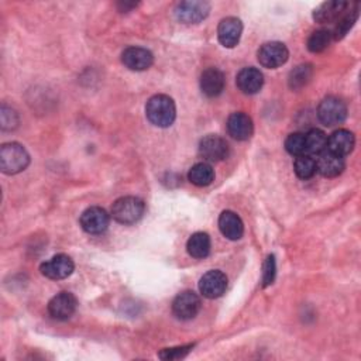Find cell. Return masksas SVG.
<instances>
[{"instance_id": "cb8c5ba5", "label": "cell", "mask_w": 361, "mask_h": 361, "mask_svg": "<svg viewBox=\"0 0 361 361\" xmlns=\"http://www.w3.org/2000/svg\"><path fill=\"white\" fill-rule=\"evenodd\" d=\"M357 19H358V5L354 3V8H351V5H350L348 9L337 19V24H336L335 30L332 31L333 40H342L350 31V29L354 26Z\"/></svg>"}, {"instance_id": "2e32d148", "label": "cell", "mask_w": 361, "mask_h": 361, "mask_svg": "<svg viewBox=\"0 0 361 361\" xmlns=\"http://www.w3.org/2000/svg\"><path fill=\"white\" fill-rule=\"evenodd\" d=\"M225 85H226L225 75L218 68L204 70L200 77V90L208 97L219 96L225 89Z\"/></svg>"}, {"instance_id": "4fadbf2b", "label": "cell", "mask_w": 361, "mask_h": 361, "mask_svg": "<svg viewBox=\"0 0 361 361\" xmlns=\"http://www.w3.org/2000/svg\"><path fill=\"white\" fill-rule=\"evenodd\" d=\"M122 63L130 71H145L154 63V56L151 51L143 47H129L123 51Z\"/></svg>"}, {"instance_id": "44dd1931", "label": "cell", "mask_w": 361, "mask_h": 361, "mask_svg": "<svg viewBox=\"0 0 361 361\" xmlns=\"http://www.w3.org/2000/svg\"><path fill=\"white\" fill-rule=\"evenodd\" d=\"M219 229L222 234L229 240H239L243 237L244 225L240 216L232 211H225L219 216Z\"/></svg>"}, {"instance_id": "8fae6325", "label": "cell", "mask_w": 361, "mask_h": 361, "mask_svg": "<svg viewBox=\"0 0 361 361\" xmlns=\"http://www.w3.org/2000/svg\"><path fill=\"white\" fill-rule=\"evenodd\" d=\"M211 5L208 2H182L175 9V16L181 23L198 24L208 17Z\"/></svg>"}, {"instance_id": "f1b7e54d", "label": "cell", "mask_w": 361, "mask_h": 361, "mask_svg": "<svg viewBox=\"0 0 361 361\" xmlns=\"http://www.w3.org/2000/svg\"><path fill=\"white\" fill-rule=\"evenodd\" d=\"M285 150L291 154V156L299 157L306 154V140L305 134L302 133H292L285 140Z\"/></svg>"}, {"instance_id": "52a82bcc", "label": "cell", "mask_w": 361, "mask_h": 361, "mask_svg": "<svg viewBox=\"0 0 361 361\" xmlns=\"http://www.w3.org/2000/svg\"><path fill=\"white\" fill-rule=\"evenodd\" d=\"M74 270L75 264L67 254H57L40 267L41 274L49 280H65L74 273Z\"/></svg>"}, {"instance_id": "ffe728a7", "label": "cell", "mask_w": 361, "mask_h": 361, "mask_svg": "<svg viewBox=\"0 0 361 361\" xmlns=\"http://www.w3.org/2000/svg\"><path fill=\"white\" fill-rule=\"evenodd\" d=\"M348 6H350V3L340 2V0L325 2L314 10V19L316 23H321V24L336 22L348 9Z\"/></svg>"}, {"instance_id": "7c38bea8", "label": "cell", "mask_w": 361, "mask_h": 361, "mask_svg": "<svg viewBox=\"0 0 361 361\" xmlns=\"http://www.w3.org/2000/svg\"><path fill=\"white\" fill-rule=\"evenodd\" d=\"M226 288H227V277L219 270L208 271L199 281V291L204 298L208 299H215L222 296Z\"/></svg>"}, {"instance_id": "484cf974", "label": "cell", "mask_w": 361, "mask_h": 361, "mask_svg": "<svg viewBox=\"0 0 361 361\" xmlns=\"http://www.w3.org/2000/svg\"><path fill=\"white\" fill-rule=\"evenodd\" d=\"M332 40H333L332 31L326 30V29H321V30H316L311 35H309L306 47L314 54L323 53V51L330 45Z\"/></svg>"}, {"instance_id": "83f0119b", "label": "cell", "mask_w": 361, "mask_h": 361, "mask_svg": "<svg viewBox=\"0 0 361 361\" xmlns=\"http://www.w3.org/2000/svg\"><path fill=\"white\" fill-rule=\"evenodd\" d=\"M294 171L300 179H309L312 178L318 171H316V160H314L307 154L296 157L294 163Z\"/></svg>"}, {"instance_id": "5b68a950", "label": "cell", "mask_w": 361, "mask_h": 361, "mask_svg": "<svg viewBox=\"0 0 361 361\" xmlns=\"http://www.w3.org/2000/svg\"><path fill=\"white\" fill-rule=\"evenodd\" d=\"M229 144L225 138L216 134H209L200 140L199 154L200 157L209 163H219L229 157Z\"/></svg>"}, {"instance_id": "30bf717a", "label": "cell", "mask_w": 361, "mask_h": 361, "mask_svg": "<svg viewBox=\"0 0 361 361\" xmlns=\"http://www.w3.org/2000/svg\"><path fill=\"white\" fill-rule=\"evenodd\" d=\"M78 300L71 292H60L48 303V314L53 319L68 321L77 311Z\"/></svg>"}, {"instance_id": "f546056e", "label": "cell", "mask_w": 361, "mask_h": 361, "mask_svg": "<svg viewBox=\"0 0 361 361\" xmlns=\"http://www.w3.org/2000/svg\"><path fill=\"white\" fill-rule=\"evenodd\" d=\"M195 344H186V346H178V347H171V348H164L160 351L159 357L166 361H173V360H181L186 357Z\"/></svg>"}, {"instance_id": "3957f363", "label": "cell", "mask_w": 361, "mask_h": 361, "mask_svg": "<svg viewBox=\"0 0 361 361\" xmlns=\"http://www.w3.org/2000/svg\"><path fill=\"white\" fill-rule=\"evenodd\" d=\"M145 212V203L136 196H123L112 206V218L122 225L137 223Z\"/></svg>"}, {"instance_id": "ac0fdd59", "label": "cell", "mask_w": 361, "mask_h": 361, "mask_svg": "<svg viewBox=\"0 0 361 361\" xmlns=\"http://www.w3.org/2000/svg\"><path fill=\"white\" fill-rule=\"evenodd\" d=\"M237 86L246 95L259 93L264 85V77L260 70L248 67L239 72L237 75Z\"/></svg>"}, {"instance_id": "7402d4cb", "label": "cell", "mask_w": 361, "mask_h": 361, "mask_svg": "<svg viewBox=\"0 0 361 361\" xmlns=\"http://www.w3.org/2000/svg\"><path fill=\"white\" fill-rule=\"evenodd\" d=\"M211 247H212L211 237L208 233H203V232L193 233L186 243L188 254L193 257V259H206L211 252Z\"/></svg>"}, {"instance_id": "277c9868", "label": "cell", "mask_w": 361, "mask_h": 361, "mask_svg": "<svg viewBox=\"0 0 361 361\" xmlns=\"http://www.w3.org/2000/svg\"><path fill=\"white\" fill-rule=\"evenodd\" d=\"M318 118L326 127L342 125L347 118L346 103L336 96L325 97L318 108Z\"/></svg>"}, {"instance_id": "5bb4252c", "label": "cell", "mask_w": 361, "mask_h": 361, "mask_svg": "<svg viewBox=\"0 0 361 361\" xmlns=\"http://www.w3.org/2000/svg\"><path fill=\"white\" fill-rule=\"evenodd\" d=\"M243 33V23L237 17H226L220 22L218 27V37L223 47L226 48H234Z\"/></svg>"}, {"instance_id": "6da1fadb", "label": "cell", "mask_w": 361, "mask_h": 361, "mask_svg": "<svg viewBox=\"0 0 361 361\" xmlns=\"http://www.w3.org/2000/svg\"><path fill=\"white\" fill-rule=\"evenodd\" d=\"M145 115L151 125L161 129L170 127L177 118L175 103L167 95H156L147 102Z\"/></svg>"}, {"instance_id": "4dcf8cb0", "label": "cell", "mask_w": 361, "mask_h": 361, "mask_svg": "<svg viewBox=\"0 0 361 361\" xmlns=\"http://www.w3.org/2000/svg\"><path fill=\"white\" fill-rule=\"evenodd\" d=\"M0 123H2L3 130H15L19 125V116L12 108L3 105L0 111Z\"/></svg>"}, {"instance_id": "4316f807", "label": "cell", "mask_w": 361, "mask_h": 361, "mask_svg": "<svg viewBox=\"0 0 361 361\" xmlns=\"http://www.w3.org/2000/svg\"><path fill=\"white\" fill-rule=\"evenodd\" d=\"M305 140L306 152L309 154H316V156H319L321 152H323L328 148V136L319 129H312L311 131L306 133Z\"/></svg>"}, {"instance_id": "7a4b0ae2", "label": "cell", "mask_w": 361, "mask_h": 361, "mask_svg": "<svg viewBox=\"0 0 361 361\" xmlns=\"http://www.w3.org/2000/svg\"><path fill=\"white\" fill-rule=\"evenodd\" d=\"M30 164L27 150L19 143H8L0 148V170L3 174L16 175Z\"/></svg>"}, {"instance_id": "9a60e30c", "label": "cell", "mask_w": 361, "mask_h": 361, "mask_svg": "<svg viewBox=\"0 0 361 361\" xmlns=\"http://www.w3.org/2000/svg\"><path fill=\"white\" fill-rule=\"evenodd\" d=\"M344 159L329 150H325L318 156L316 171L326 178L339 177L344 171Z\"/></svg>"}, {"instance_id": "9c48e42d", "label": "cell", "mask_w": 361, "mask_h": 361, "mask_svg": "<svg viewBox=\"0 0 361 361\" xmlns=\"http://www.w3.org/2000/svg\"><path fill=\"white\" fill-rule=\"evenodd\" d=\"M200 311V299L193 291H184L173 302V312L181 321L193 319Z\"/></svg>"}, {"instance_id": "d4e9b609", "label": "cell", "mask_w": 361, "mask_h": 361, "mask_svg": "<svg viewBox=\"0 0 361 361\" xmlns=\"http://www.w3.org/2000/svg\"><path fill=\"white\" fill-rule=\"evenodd\" d=\"M312 75H314V68H312L311 64L298 65L296 68H294L289 72L288 85L292 90L302 89L303 86H306L309 83V81L312 79Z\"/></svg>"}, {"instance_id": "8992f818", "label": "cell", "mask_w": 361, "mask_h": 361, "mask_svg": "<svg viewBox=\"0 0 361 361\" xmlns=\"http://www.w3.org/2000/svg\"><path fill=\"white\" fill-rule=\"evenodd\" d=\"M257 58H259V63L264 68L275 70L278 67H282L288 61L289 51L285 44L278 41H271L262 45L259 53H257Z\"/></svg>"}, {"instance_id": "e0dca14e", "label": "cell", "mask_w": 361, "mask_h": 361, "mask_svg": "<svg viewBox=\"0 0 361 361\" xmlns=\"http://www.w3.org/2000/svg\"><path fill=\"white\" fill-rule=\"evenodd\" d=\"M227 131L237 141H246L252 136L254 125L248 115L237 112L227 119Z\"/></svg>"}, {"instance_id": "ba28073f", "label": "cell", "mask_w": 361, "mask_h": 361, "mask_svg": "<svg viewBox=\"0 0 361 361\" xmlns=\"http://www.w3.org/2000/svg\"><path fill=\"white\" fill-rule=\"evenodd\" d=\"M79 222H81L82 229L86 233L102 234L108 230L109 223H111V216L103 208H99V206H92V208H88L81 215Z\"/></svg>"}, {"instance_id": "d6a6232c", "label": "cell", "mask_w": 361, "mask_h": 361, "mask_svg": "<svg viewBox=\"0 0 361 361\" xmlns=\"http://www.w3.org/2000/svg\"><path fill=\"white\" fill-rule=\"evenodd\" d=\"M119 6L122 8V9H120L122 12H123V10H125V12H127L129 9H133V8H136V6H137V3H120Z\"/></svg>"}, {"instance_id": "603a6c76", "label": "cell", "mask_w": 361, "mask_h": 361, "mask_svg": "<svg viewBox=\"0 0 361 361\" xmlns=\"http://www.w3.org/2000/svg\"><path fill=\"white\" fill-rule=\"evenodd\" d=\"M188 179L196 186H208L215 181V170L208 163H198L189 170Z\"/></svg>"}, {"instance_id": "1f68e13d", "label": "cell", "mask_w": 361, "mask_h": 361, "mask_svg": "<svg viewBox=\"0 0 361 361\" xmlns=\"http://www.w3.org/2000/svg\"><path fill=\"white\" fill-rule=\"evenodd\" d=\"M277 274V264H275V257L268 255L267 260L264 263V273H263V287L267 288L273 285Z\"/></svg>"}, {"instance_id": "d6986e66", "label": "cell", "mask_w": 361, "mask_h": 361, "mask_svg": "<svg viewBox=\"0 0 361 361\" xmlns=\"http://www.w3.org/2000/svg\"><path fill=\"white\" fill-rule=\"evenodd\" d=\"M355 145V137L350 130L339 129L328 138V148L329 151L337 154V156H347L353 151Z\"/></svg>"}]
</instances>
